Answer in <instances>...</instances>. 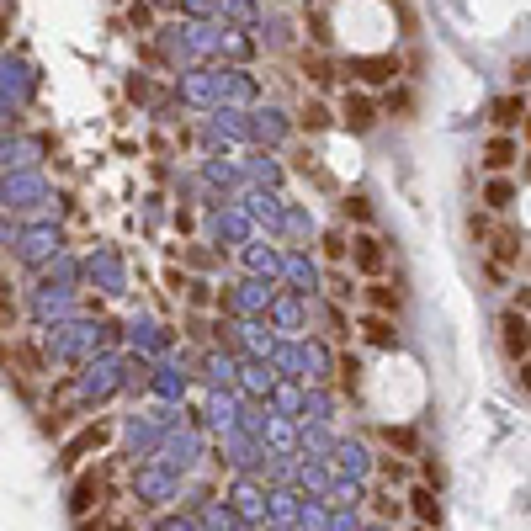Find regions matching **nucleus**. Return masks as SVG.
<instances>
[{
    "mask_svg": "<svg viewBox=\"0 0 531 531\" xmlns=\"http://www.w3.org/2000/svg\"><path fill=\"white\" fill-rule=\"evenodd\" d=\"M107 473H112V462H96V468H85L75 478V489H70V516H91V510L107 500Z\"/></svg>",
    "mask_w": 531,
    "mask_h": 531,
    "instance_id": "obj_1",
    "label": "nucleus"
},
{
    "mask_svg": "<svg viewBox=\"0 0 531 531\" xmlns=\"http://www.w3.org/2000/svg\"><path fill=\"white\" fill-rule=\"evenodd\" d=\"M107 441H112V420H96V425H85V431H75L70 441H64V468H80L91 452H107Z\"/></svg>",
    "mask_w": 531,
    "mask_h": 531,
    "instance_id": "obj_2",
    "label": "nucleus"
},
{
    "mask_svg": "<svg viewBox=\"0 0 531 531\" xmlns=\"http://www.w3.org/2000/svg\"><path fill=\"white\" fill-rule=\"evenodd\" d=\"M516 160H521V144L510 139V133H500V139H489V144H484V165L494 170V176H505V170L516 165Z\"/></svg>",
    "mask_w": 531,
    "mask_h": 531,
    "instance_id": "obj_7",
    "label": "nucleus"
},
{
    "mask_svg": "<svg viewBox=\"0 0 531 531\" xmlns=\"http://www.w3.org/2000/svg\"><path fill=\"white\" fill-rule=\"evenodd\" d=\"M319 245H324V261H330V266H340V261L351 255V245H346V234H340V229H330V234L319 239Z\"/></svg>",
    "mask_w": 531,
    "mask_h": 531,
    "instance_id": "obj_14",
    "label": "nucleus"
},
{
    "mask_svg": "<svg viewBox=\"0 0 531 531\" xmlns=\"http://www.w3.org/2000/svg\"><path fill=\"white\" fill-rule=\"evenodd\" d=\"M383 441H388L393 452H420V431H415V425H388Z\"/></svg>",
    "mask_w": 531,
    "mask_h": 531,
    "instance_id": "obj_13",
    "label": "nucleus"
},
{
    "mask_svg": "<svg viewBox=\"0 0 531 531\" xmlns=\"http://www.w3.org/2000/svg\"><path fill=\"white\" fill-rule=\"evenodd\" d=\"M415 531H436V526H415Z\"/></svg>",
    "mask_w": 531,
    "mask_h": 531,
    "instance_id": "obj_24",
    "label": "nucleus"
},
{
    "mask_svg": "<svg viewBox=\"0 0 531 531\" xmlns=\"http://www.w3.org/2000/svg\"><path fill=\"white\" fill-rule=\"evenodd\" d=\"M388 112H393V117H409V112H415V96H409V91H393V96H388Z\"/></svg>",
    "mask_w": 531,
    "mask_h": 531,
    "instance_id": "obj_21",
    "label": "nucleus"
},
{
    "mask_svg": "<svg viewBox=\"0 0 531 531\" xmlns=\"http://www.w3.org/2000/svg\"><path fill=\"white\" fill-rule=\"evenodd\" d=\"M356 372H362V367H356V356H340V388H346V393H356V383H362Z\"/></svg>",
    "mask_w": 531,
    "mask_h": 531,
    "instance_id": "obj_19",
    "label": "nucleus"
},
{
    "mask_svg": "<svg viewBox=\"0 0 531 531\" xmlns=\"http://www.w3.org/2000/svg\"><path fill=\"white\" fill-rule=\"evenodd\" d=\"M303 80H308V85H330V59L303 54Z\"/></svg>",
    "mask_w": 531,
    "mask_h": 531,
    "instance_id": "obj_15",
    "label": "nucleus"
},
{
    "mask_svg": "<svg viewBox=\"0 0 531 531\" xmlns=\"http://www.w3.org/2000/svg\"><path fill=\"white\" fill-rule=\"evenodd\" d=\"M500 340H505V356L510 362H526V314L521 308H505V319H500Z\"/></svg>",
    "mask_w": 531,
    "mask_h": 531,
    "instance_id": "obj_5",
    "label": "nucleus"
},
{
    "mask_svg": "<svg viewBox=\"0 0 531 531\" xmlns=\"http://www.w3.org/2000/svg\"><path fill=\"white\" fill-rule=\"evenodd\" d=\"M367 303H372V314H388V319H399L404 293H399V282H378V277H372V282H367Z\"/></svg>",
    "mask_w": 531,
    "mask_h": 531,
    "instance_id": "obj_6",
    "label": "nucleus"
},
{
    "mask_svg": "<svg viewBox=\"0 0 531 531\" xmlns=\"http://www.w3.org/2000/svg\"><path fill=\"white\" fill-rule=\"evenodd\" d=\"M362 330H367L372 346H393V340H399V330H393V319H388V314H367V319H362Z\"/></svg>",
    "mask_w": 531,
    "mask_h": 531,
    "instance_id": "obj_11",
    "label": "nucleus"
},
{
    "mask_svg": "<svg viewBox=\"0 0 531 531\" xmlns=\"http://www.w3.org/2000/svg\"><path fill=\"white\" fill-rule=\"evenodd\" d=\"M303 128L324 133V128H330V107H324V101H308V107H303Z\"/></svg>",
    "mask_w": 531,
    "mask_h": 531,
    "instance_id": "obj_16",
    "label": "nucleus"
},
{
    "mask_svg": "<svg viewBox=\"0 0 531 531\" xmlns=\"http://www.w3.org/2000/svg\"><path fill=\"white\" fill-rule=\"evenodd\" d=\"M484 202H489V208H494V213H505V208H510V202H516V181L494 176V181L484 186Z\"/></svg>",
    "mask_w": 531,
    "mask_h": 531,
    "instance_id": "obj_12",
    "label": "nucleus"
},
{
    "mask_svg": "<svg viewBox=\"0 0 531 531\" xmlns=\"http://www.w3.org/2000/svg\"><path fill=\"white\" fill-rule=\"evenodd\" d=\"M399 500H393V494L388 489H378V494H372V516H383V521H399Z\"/></svg>",
    "mask_w": 531,
    "mask_h": 531,
    "instance_id": "obj_17",
    "label": "nucleus"
},
{
    "mask_svg": "<svg viewBox=\"0 0 531 531\" xmlns=\"http://www.w3.org/2000/svg\"><path fill=\"white\" fill-rule=\"evenodd\" d=\"M420 484H431V489L441 494V484H447V468H441L436 457H425V462H420Z\"/></svg>",
    "mask_w": 531,
    "mask_h": 531,
    "instance_id": "obj_18",
    "label": "nucleus"
},
{
    "mask_svg": "<svg viewBox=\"0 0 531 531\" xmlns=\"http://www.w3.org/2000/svg\"><path fill=\"white\" fill-rule=\"evenodd\" d=\"M378 468H383V478H393V484H404V478H409V468H404V462H399V457H383V462H378Z\"/></svg>",
    "mask_w": 531,
    "mask_h": 531,
    "instance_id": "obj_23",
    "label": "nucleus"
},
{
    "mask_svg": "<svg viewBox=\"0 0 531 531\" xmlns=\"http://www.w3.org/2000/svg\"><path fill=\"white\" fill-rule=\"evenodd\" d=\"M351 261H356V271H362V277H383L388 255H383V245H378L372 234H356V239H351Z\"/></svg>",
    "mask_w": 531,
    "mask_h": 531,
    "instance_id": "obj_4",
    "label": "nucleus"
},
{
    "mask_svg": "<svg viewBox=\"0 0 531 531\" xmlns=\"http://www.w3.org/2000/svg\"><path fill=\"white\" fill-rule=\"evenodd\" d=\"M409 510H415L420 526H441V500H436L431 484H415V489H409Z\"/></svg>",
    "mask_w": 531,
    "mask_h": 531,
    "instance_id": "obj_8",
    "label": "nucleus"
},
{
    "mask_svg": "<svg viewBox=\"0 0 531 531\" xmlns=\"http://www.w3.org/2000/svg\"><path fill=\"white\" fill-rule=\"evenodd\" d=\"M11 356H16V362H22V367L32 372V378H38V372H43V356H38V351H32V346H16Z\"/></svg>",
    "mask_w": 531,
    "mask_h": 531,
    "instance_id": "obj_20",
    "label": "nucleus"
},
{
    "mask_svg": "<svg viewBox=\"0 0 531 531\" xmlns=\"http://www.w3.org/2000/svg\"><path fill=\"white\" fill-rule=\"evenodd\" d=\"M346 218H356V224H372V202H367V197H351V202H346Z\"/></svg>",
    "mask_w": 531,
    "mask_h": 531,
    "instance_id": "obj_22",
    "label": "nucleus"
},
{
    "mask_svg": "<svg viewBox=\"0 0 531 531\" xmlns=\"http://www.w3.org/2000/svg\"><path fill=\"white\" fill-rule=\"evenodd\" d=\"M367 85H383V80H399V59H356Z\"/></svg>",
    "mask_w": 531,
    "mask_h": 531,
    "instance_id": "obj_9",
    "label": "nucleus"
},
{
    "mask_svg": "<svg viewBox=\"0 0 531 531\" xmlns=\"http://www.w3.org/2000/svg\"><path fill=\"white\" fill-rule=\"evenodd\" d=\"M340 123H346L351 133H372L378 128V101H372L367 91H346V101H340Z\"/></svg>",
    "mask_w": 531,
    "mask_h": 531,
    "instance_id": "obj_3",
    "label": "nucleus"
},
{
    "mask_svg": "<svg viewBox=\"0 0 531 531\" xmlns=\"http://www.w3.org/2000/svg\"><path fill=\"white\" fill-rule=\"evenodd\" d=\"M494 123H500V128H516V123H526V96L516 91V96L494 101Z\"/></svg>",
    "mask_w": 531,
    "mask_h": 531,
    "instance_id": "obj_10",
    "label": "nucleus"
}]
</instances>
